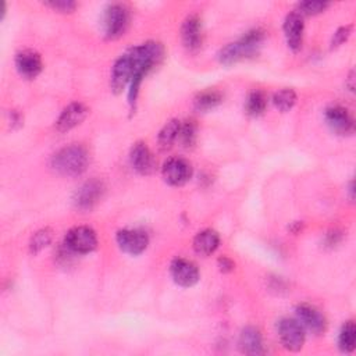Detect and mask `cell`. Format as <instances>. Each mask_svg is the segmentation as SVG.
I'll list each match as a JSON object with an SVG mask.
<instances>
[{
    "instance_id": "cell-3",
    "label": "cell",
    "mask_w": 356,
    "mask_h": 356,
    "mask_svg": "<svg viewBox=\"0 0 356 356\" xmlns=\"http://www.w3.org/2000/svg\"><path fill=\"white\" fill-rule=\"evenodd\" d=\"M51 168L64 177L81 175L89 164V153L85 146L72 143L57 150L50 160Z\"/></svg>"
},
{
    "instance_id": "cell-25",
    "label": "cell",
    "mask_w": 356,
    "mask_h": 356,
    "mask_svg": "<svg viewBox=\"0 0 356 356\" xmlns=\"http://www.w3.org/2000/svg\"><path fill=\"white\" fill-rule=\"evenodd\" d=\"M53 239V231L50 228H40L38 229L29 239V252L32 254L40 253L43 249H46Z\"/></svg>"
},
{
    "instance_id": "cell-12",
    "label": "cell",
    "mask_w": 356,
    "mask_h": 356,
    "mask_svg": "<svg viewBox=\"0 0 356 356\" xmlns=\"http://www.w3.org/2000/svg\"><path fill=\"white\" fill-rule=\"evenodd\" d=\"M282 31H284V36L288 47L295 53L299 51L302 49L303 32H305L303 17L298 11L288 13L282 24Z\"/></svg>"
},
{
    "instance_id": "cell-19",
    "label": "cell",
    "mask_w": 356,
    "mask_h": 356,
    "mask_svg": "<svg viewBox=\"0 0 356 356\" xmlns=\"http://www.w3.org/2000/svg\"><path fill=\"white\" fill-rule=\"evenodd\" d=\"M192 246H193V250L196 254L204 256V257L210 256L220 246V235L217 231H214L211 228L202 229L195 235Z\"/></svg>"
},
{
    "instance_id": "cell-4",
    "label": "cell",
    "mask_w": 356,
    "mask_h": 356,
    "mask_svg": "<svg viewBox=\"0 0 356 356\" xmlns=\"http://www.w3.org/2000/svg\"><path fill=\"white\" fill-rule=\"evenodd\" d=\"M129 10L125 4L113 3L107 6L103 14V31L107 39L121 38L129 26Z\"/></svg>"
},
{
    "instance_id": "cell-11",
    "label": "cell",
    "mask_w": 356,
    "mask_h": 356,
    "mask_svg": "<svg viewBox=\"0 0 356 356\" xmlns=\"http://www.w3.org/2000/svg\"><path fill=\"white\" fill-rule=\"evenodd\" d=\"M170 274L172 281L182 288L193 286L200 278L197 266L192 260L184 257H177L171 261Z\"/></svg>"
},
{
    "instance_id": "cell-13",
    "label": "cell",
    "mask_w": 356,
    "mask_h": 356,
    "mask_svg": "<svg viewBox=\"0 0 356 356\" xmlns=\"http://www.w3.org/2000/svg\"><path fill=\"white\" fill-rule=\"evenodd\" d=\"M296 320L314 335H320L327 330V320L324 314L309 303H300L295 309Z\"/></svg>"
},
{
    "instance_id": "cell-2",
    "label": "cell",
    "mask_w": 356,
    "mask_h": 356,
    "mask_svg": "<svg viewBox=\"0 0 356 356\" xmlns=\"http://www.w3.org/2000/svg\"><path fill=\"white\" fill-rule=\"evenodd\" d=\"M264 40V32L261 29H252L246 32L238 40L228 43L220 49L217 58L222 65H232L241 60L253 57L259 53V49Z\"/></svg>"
},
{
    "instance_id": "cell-5",
    "label": "cell",
    "mask_w": 356,
    "mask_h": 356,
    "mask_svg": "<svg viewBox=\"0 0 356 356\" xmlns=\"http://www.w3.org/2000/svg\"><path fill=\"white\" fill-rule=\"evenodd\" d=\"M64 245L72 253L88 254L97 248V235L88 225H76L65 234Z\"/></svg>"
},
{
    "instance_id": "cell-21",
    "label": "cell",
    "mask_w": 356,
    "mask_h": 356,
    "mask_svg": "<svg viewBox=\"0 0 356 356\" xmlns=\"http://www.w3.org/2000/svg\"><path fill=\"white\" fill-rule=\"evenodd\" d=\"M222 103V95L218 90L207 89L203 92H199L193 99V107L197 111H209L216 108L218 104Z\"/></svg>"
},
{
    "instance_id": "cell-14",
    "label": "cell",
    "mask_w": 356,
    "mask_h": 356,
    "mask_svg": "<svg viewBox=\"0 0 356 356\" xmlns=\"http://www.w3.org/2000/svg\"><path fill=\"white\" fill-rule=\"evenodd\" d=\"M181 39L182 44L189 51H196L203 43V28L202 19L197 14L188 15L181 26Z\"/></svg>"
},
{
    "instance_id": "cell-8",
    "label": "cell",
    "mask_w": 356,
    "mask_h": 356,
    "mask_svg": "<svg viewBox=\"0 0 356 356\" xmlns=\"http://www.w3.org/2000/svg\"><path fill=\"white\" fill-rule=\"evenodd\" d=\"M104 193V185L99 179H89L85 181L74 193L72 196V203L78 210L88 211L93 209L100 199L103 197Z\"/></svg>"
},
{
    "instance_id": "cell-33",
    "label": "cell",
    "mask_w": 356,
    "mask_h": 356,
    "mask_svg": "<svg viewBox=\"0 0 356 356\" xmlns=\"http://www.w3.org/2000/svg\"><path fill=\"white\" fill-rule=\"evenodd\" d=\"M345 85L348 86V89H349L350 92H353V90H355V71H353V70L349 72V75H348V78H346Z\"/></svg>"
},
{
    "instance_id": "cell-1",
    "label": "cell",
    "mask_w": 356,
    "mask_h": 356,
    "mask_svg": "<svg viewBox=\"0 0 356 356\" xmlns=\"http://www.w3.org/2000/svg\"><path fill=\"white\" fill-rule=\"evenodd\" d=\"M164 46L156 40H147L124 51L111 68L110 85L114 93H120L132 79H145L164 58Z\"/></svg>"
},
{
    "instance_id": "cell-23",
    "label": "cell",
    "mask_w": 356,
    "mask_h": 356,
    "mask_svg": "<svg viewBox=\"0 0 356 356\" xmlns=\"http://www.w3.org/2000/svg\"><path fill=\"white\" fill-rule=\"evenodd\" d=\"M356 343V327L352 320L346 321L338 335V346L343 353H350L355 349Z\"/></svg>"
},
{
    "instance_id": "cell-7",
    "label": "cell",
    "mask_w": 356,
    "mask_h": 356,
    "mask_svg": "<svg viewBox=\"0 0 356 356\" xmlns=\"http://www.w3.org/2000/svg\"><path fill=\"white\" fill-rule=\"evenodd\" d=\"M193 174L192 164L184 157H170L164 161L161 167V175L164 181L171 186H182L185 185Z\"/></svg>"
},
{
    "instance_id": "cell-9",
    "label": "cell",
    "mask_w": 356,
    "mask_h": 356,
    "mask_svg": "<svg viewBox=\"0 0 356 356\" xmlns=\"http://www.w3.org/2000/svg\"><path fill=\"white\" fill-rule=\"evenodd\" d=\"M115 241L118 248L131 256H138L143 253L149 246V236L142 229H131L124 228L120 229L115 235Z\"/></svg>"
},
{
    "instance_id": "cell-15",
    "label": "cell",
    "mask_w": 356,
    "mask_h": 356,
    "mask_svg": "<svg viewBox=\"0 0 356 356\" xmlns=\"http://www.w3.org/2000/svg\"><path fill=\"white\" fill-rule=\"evenodd\" d=\"M88 113L89 110L83 103L72 102L60 113L54 127L58 132H68L72 128L78 127L86 118Z\"/></svg>"
},
{
    "instance_id": "cell-31",
    "label": "cell",
    "mask_w": 356,
    "mask_h": 356,
    "mask_svg": "<svg viewBox=\"0 0 356 356\" xmlns=\"http://www.w3.org/2000/svg\"><path fill=\"white\" fill-rule=\"evenodd\" d=\"M22 121H24V118H22V115L18 111H15V110L10 111V125H11L13 129L19 128L24 124Z\"/></svg>"
},
{
    "instance_id": "cell-30",
    "label": "cell",
    "mask_w": 356,
    "mask_h": 356,
    "mask_svg": "<svg viewBox=\"0 0 356 356\" xmlns=\"http://www.w3.org/2000/svg\"><path fill=\"white\" fill-rule=\"evenodd\" d=\"M217 267H218V270H220L221 273H231V271L235 268V263H234L229 257L221 256V257H218V260H217Z\"/></svg>"
},
{
    "instance_id": "cell-26",
    "label": "cell",
    "mask_w": 356,
    "mask_h": 356,
    "mask_svg": "<svg viewBox=\"0 0 356 356\" xmlns=\"http://www.w3.org/2000/svg\"><path fill=\"white\" fill-rule=\"evenodd\" d=\"M197 138V125L193 120H188L184 124L181 122V131L178 139L181 140L184 147H192L196 143Z\"/></svg>"
},
{
    "instance_id": "cell-6",
    "label": "cell",
    "mask_w": 356,
    "mask_h": 356,
    "mask_svg": "<svg viewBox=\"0 0 356 356\" xmlns=\"http://www.w3.org/2000/svg\"><path fill=\"white\" fill-rule=\"evenodd\" d=\"M278 338L282 346L289 352H299L306 341L303 325L296 318H281L277 324Z\"/></svg>"
},
{
    "instance_id": "cell-34",
    "label": "cell",
    "mask_w": 356,
    "mask_h": 356,
    "mask_svg": "<svg viewBox=\"0 0 356 356\" xmlns=\"http://www.w3.org/2000/svg\"><path fill=\"white\" fill-rule=\"evenodd\" d=\"M353 189H355V185H353V181H350V182H349V186H348V192H349L350 200H353Z\"/></svg>"
},
{
    "instance_id": "cell-27",
    "label": "cell",
    "mask_w": 356,
    "mask_h": 356,
    "mask_svg": "<svg viewBox=\"0 0 356 356\" xmlns=\"http://www.w3.org/2000/svg\"><path fill=\"white\" fill-rule=\"evenodd\" d=\"M330 7V3L327 1H300L298 4V8L295 11H298L302 17L303 15H317L324 13L327 8Z\"/></svg>"
},
{
    "instance_id": "cell-20",
    "label": "cell",
    "mask_w": 356,
    "mask_h": 356,
    "mask_svg": "<svg viewBox=\"0 0 356 356\" xmlns=\"http://www.w3.org/2000/svg\"><path fill=\"white\" fill-rule=\"evenodd\" d=\"M181 131V121L177 118L170 120L164 124V127L160 129L157 135V143L161 150H168L172 147V145L177 142Z\"/></svg>"
},
{
    "instance_id": "cell-10",
    "label": "cell",
    "mask_w": 356,
    "mask_h": 356,
    "mask_svg": "<svg viewBox=\"0 0 356 356\" xmlns=\"http://www.w3.org/2000/svg\"><path fill=\"white\" fill-rule=\"evenodd\" d=\"M324 120L328 128L337 135L345 136V135L353 134L355 131L353 118L348 111V108H345L343 106L334 104L327 107L324 111Z\"/></svg>"
},
{
    "instance_id": "cell-28",
    "label": "cell",
    "mask_w": 356,
    "mask_h": 356,
    "mask_svg": "<svg viewBox=\"0 0 356 356\" xmlns=\"http://www.w3.org/2000/svg\"><path fill=\"white\" fill-rule=\"evenodd\" d=\"M352 29H353V25L349 24V25H343V26H339L334 35H332V39H331V47L335 49V47H339L341 44H343L349 36L352 35Z\"/></svg>"
},
{
    "instance_id": "cell-24",
    "label": "cell",
    "mask_w": 356,
    "mask_h": 356,
    "mask_svg": "<svg viewBox=\"0 0 356 356\" xmlns=\"http://www.w3.org/2000/svg\"><path fill=\"white\" fill-rule=\"evenodd\" d=\"M296 100H298V96L295 90L289 88H284L273 95V104L275 106V108H278L282 113L289 111L296 104Z\"/></svg>"
},
{
    "instance_id": "cell-18",
    "label": "cell",
    "mask_w": 356,
    "mask_h": 356,
    "mask_svg": "<svg viewBox=\"0 0 356 356\" xmlns=\"http://www.w3.org/2000/svg\"><path fill=\"white\" fill-rule=\"evenodd\" d=\"M238 346H239L241 352L245 355H250V356L263 355L264 353L263 337H261V332L259 331V328L252 327V325L245 327L239 334Z\"/></svg>"
},
{
    "instance_id": "cell-22",
    "label": "cell",
    "mask_w": 356,
    "mask_h": 356,
    "mask_svg": "<svg viewBox=\"0 0 356 356\" xmlns=\"http://www.w3.org/2000/svg\"><path fill=\"white\" fill-rule=\"evenodd\" d=\"M267 107V95L261 89H253L249 92L245 102V111L250 117H259Z\"/></svg>"
},
{
    "instance_id": "cell-17",
    "label": "cell",
    "mask_w": 356,
    "mask_h": 356,
    "mask_svg": "<svg viewBox=\"0 0 356 356\" xmlns=\"http://www.w3.org/2000/svg\"><path fill=\"white\" fill-rule=\"evenodd\" d=\"M15 68L25 79H35L43 68L42 57L33 50H21L15 54Z\"/></svg>"
},
{
    "instance_id": "cell-29",
    "label": "cell",
    "mask_w": 356,
    "mask_h": 356,
    "mask_svg": "<svg viewBox=\"0 0 356 356\" xmlns=\"http://www.w3.org/2000/svg\"><path fill=\"white\" fill-rule=\"evenodd\" d=\"M44 6L50 7L57 13H64V14L72 13L76 8V3L72 0H51V1H46Z\"/></svg>"
},
{
    "instance_id": "cell-32",
    "label": "cell",
    "mask_w": 356,
    "mask_h": 356,
    "mask_svg": "<svg viewBox=\"0 0 356 356\" xmlns=\"http://www.w3.org/2000/svg\"><path fill=\"white\" fill-rule=\"evenodd\" d=\"M339 241H341V234H338L337 231H331L325 236V242L328 246H335L337 243H339Z\"/></svg>"
},
{
    "instance_id": "cell-16",
    "label": "cell",
    "mask_w": 356,
    "mask_h": 356,
    "mask_svg": "<svg viewBox=\"0 0 356 356\" xmlns=\"http://www.w3.org/2000/svg\"><path fill=\"white\" fill-rule=\"evenodd\" d=\"M129 163L132 168L140 175H149L156 170V160L149 146L139 140L132 145L129 150Z\"/></svg>"
}]
</instances>
